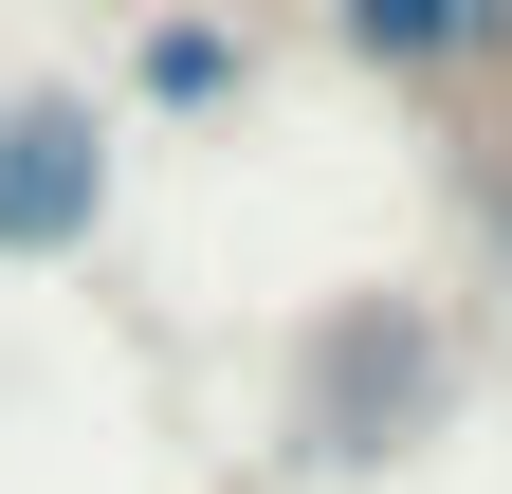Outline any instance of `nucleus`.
Segmentation results:
<instances>
[{
  "label": "nucleus",
  "instance_id": "obj_1",
  "mask_svg": "<svg viewBox=\"0 0 512 494\" xmlns=\"http://www.w3.org/2000/svg\"><path fill=\"white\" fill-rule=\"evenodd\" d=\"M439 403H458V348H439L421 293H348V312L293 348V421H311V458H403V440H439Z\"/></svg>",
  "mask_w": 512,
  "mask_h": 494
},
{
  "label": "nucleus",
  "instance_id": "obj_2",
  "mask_svg": "<svg viewBox=\"0 0 512 494\" xmlns=\"http://www.w3.org/2000/svg\"><path fill=\"white\" fill-rule=\"evenodd\" d=\"M110 220V129L74 92H0V257H92Z\"/></svg>",
  "mask_w": 512,
  "mask_h": 494
},
{
  "label": "nucleus",
  "instance_id": "obj_3",
  "mask_svg": "<svg viewBox=\"0 0 512 494\" xmlns=\"http://www.w3.org/2000/svg\"><path fill=\"white\" fill-rule=\"evenodd\" d=\"M330 37L384 74H476V55H512V0H330Z\"/></svg>",
  "mask_w": 512,
  "mask_h": 494
},
{
  "label": "nucleus",
  "instance_id": "obj_4",
  "mask_svg": "<svg viewBox=\"0 0 512 494\" xmlns=\"http://www.w3.org/2000/svg\"><path fill=\"white\" fill-rule=\"evenodd\" d=\"M128 74H147L165 110H220V92H238V37H220V19H147V55H128Z\"/></svg>",
  "mask_w": 512,
  "mask_h": 494
}]
</instances>
